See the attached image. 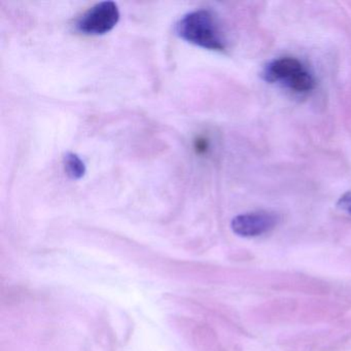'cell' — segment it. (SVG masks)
Returning <instances> with one entry per match:
<instances>
[{
  "label": "cell",
  "mask_w": 351,
  "mask_h": 351,
  "mask_svg": "<svg viewBox=\"0 0 351 351\" xmlns=\"http://www.w3.org/2000/svg\"><path fill=\"white\" fill-rule=\"evenodd\" d=\"M176 32L180 38L210 51H223L225 36L215 16L207 10L191 12L176 23Z\"/></svg>",
  "instance_id": "cell-1"
},
{
  "label": "cell",
  "mask_w": 351,
  "mask_h": 351,
  "mask_svg": "<svg viewBox=\"0 0 351 351\" xmlns=\"http://www.w3.org/2000/svg\"><path fill=\"white\" fill-rule=\"evenodd\" d=\"M271 84H281L295 94H308L315 88V80L301 61L293 57H282L269 63L262 73Z\"/></svg>",
  "instance_id": "cell-2"
},
{
  "label": "cell",
  "mask_w": 351,
  "mask_h": 351,
  "mask_svg": "<svg viewBox=\"0 0 351 351\" xmlns=\"http://www.w3.org/2000/svg\"><path fill=\"white\" fill-rule=\"evenodd\" d=\"M119 20L118 5L114 1H102L82 15L75 23V28L86 36H102L114 29Z\"/></svg>",
  "instance_id": "cell-3"
},
{
  "label": "cell",
  "mask_w": 351,
  "mask_h": 351,
  "mask_svg": "<svg viewBox=\"0 0 351 351\" xmlns=\"http://www.w3.org/2000/svg\"><path fill=\"white\" fill-rule=\"evenodd\" d=\"M278 217L269 211H254L234 217L231 228L234 233L241 237L252 238L264 235L274 229Z\"/></svg>",
  "instance_id": "cell-4"
},
{
  "label": "cell",
  "mask_w": 351,
  "mask_h": 351,
  "mask_svg": "<svg viewBox=\"0 0 351 351\" xmlns=\"http://www.w3.org/2000/svg\"><path fill=\"white\" fill-rule=\"evenodd\" d=\"M63 164H64L65 172L71 180H81L85 176L87 168L83 160L77 154L67 153L63 159Z\"/></svg>",
  "instance_id": "cell-5"
},
{
  "label": "cell",
  "mask_w": 351,
  "mask_h": 351,
  "mask_svg": "<svg viewBox=\"0 0 351 351\" xmlns=\"http://www.w3.org/2000/svg\"><path fill=\"white\" fill-rule=\"evenodd\" d=\"M338 207L351 215V191L345 193L338 201Z\"/></svg>",
  "instance_id": "cell-6"
}]
</instances>
